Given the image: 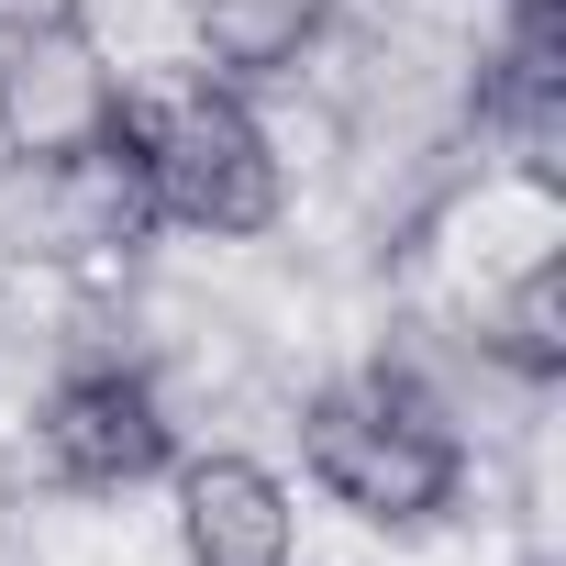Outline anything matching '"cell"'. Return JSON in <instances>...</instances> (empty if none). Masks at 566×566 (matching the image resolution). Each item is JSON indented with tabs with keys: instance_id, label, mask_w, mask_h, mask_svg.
<instances>
[{
	"instance_id": "obj_3",
	"label": "cell",
	"mask_w": 566,
	"mask_h": 566,
	"mask_svg": "<svg viewBox=\"0 0 566 566\" xmlns=\"http://www.w3.org/2000/svg\"><path fill=\"white\" fill-rule=\"evenodd\" d=\"M156 233L145 167L123 134L78 145V156H0V255L23 266H112Z\"/></svg>"
},
{
	"instance_id": "obj_7",
	"label": "cell",
	"mask_w": 566,
	"mask_h": 566,
	"mask_svg": "<svg viewBox=\"0 0 566 566\" xmlns=\"http://www.w3.org/2000/svg\"><path fill=\"white\" fill-rule=\"evenodd\" d=\"M478 112L511 134V145H555V112H566V0H511V23L489 45V78H478Z\"/></svg>"
},
{
	"instance_id": "obj_6",
	"label": "cell",
	"mask_w": 566,
	"mask_h": 566,
	"mask_svg": "<svg viewBox=\"0 0 566 566\" xmlns=\"http://www.w3.org/2000/svg\"><path fill=\"white\" fill-rule=\"evenodd\" d=\"M178 544H189V566H290L301 555L290 478L255 455H189L178 467Z\"/></svg>"
},
{
	"instance_id": "obj_1",
	"label": "cell",
	"mask_w": 566,
	"mask_h": 566,
	"mask_svg": "<svg viewBox=\"0 0 566 566\" xmlns=\"http://www.w3.org/2000/svg\"><path fill=\"white\" fill-rule=\"evenodd\" d=\"M301 467H312L323 500H345L378 533H422L467 489V444L444 433V411L400 367H367V378L312 389L301 400Z\"/></svg>"
},
{
	"instance_id": "obj_5",
	"label": "cell",
	"mask_w": 566,
	"mask_h": 566,
	"mask_svg": "<svg viewBox=\"0 0 566 566\" xmlns=\"http://www.w3.org/2000/svg\"><path fill=\"white\" fill-rule=\"evenodd\" d=\"M123 78L101 56V34L78 12L34 23L12 56H0V156H78L101 134H123Z\"/></svg>"
},
{
	"instance_id": "obj_2",
	"label": "cell",
	"mask_w": 566,
	"mask_h": 566,
	"mask_svg": "<svg viewBox=\"0 0 566 566\" xmlns=\"http://www.w3.org/2000/svg\"><path fill=\"white\" fill-rule=\"evenodd\" d=\"M123 145L145 167L156 222L211 233V244L277 222V145H266V123L244 112L233 78H178V90L123 101Z\"/></svg>"
},
{
	"instance_id": "obj_9",
	"label": "cell",
	"mask_w": 566,
	"mask_h": 566,
	"mask_svg": "<svg viewBox=\"0 0 566 566\" xmlns=\"http://www.w3.org/2000/svg\"><path fill=\"white\" fill-rule=\"evenodd\" d=\"M489 356L511 367V378H555L566 367V255H533L522 277H511V301L489 312Z\"/></svg>"
},
{
	"instance_id": "obj_4",
	"label": "cell",
	"mask_w": 566,
	"mask_h": 566,
	"mask_svg": "<svg viewBox=\"0 0 566 566\" xmlns=\"http://www.w3.org/2000/svg\"><path fill=\"white\" fill-rule=\"evenodd\" d=\"M34 444L67 489H134L167 467V400L145 367L123 356H78L45 400H34Z\"/></svg>"
},
{
	"instance_id": "obj_8",
	"label": "cell",
	"mask_w": 566,
	"mask_h": 566,
	"mask_svg": "<svg viewBox=\"0 0 566 566\" xmlns=\"http://www.w3.org/2000/svg\"><path fill=\"white\" fill-rule=\"evenodd\" d=\"M334 23V0H200V56L211 78H277V67H301Z\"/></svg>"
},
{
	"instance_id": "obj_10",
	"label": "cell",
	"mask_w": 566,
	"mask_h": 566,
	"mask_svg": "<svg viewBox=\"0 0 566 566\" xmlns=\"http://www.w3.org/2000/svg\"><path fill=\"white\" fill-rule=\"evenodd\" d=\"M56 12H78V0H0V56H12L34 23H56Z\"/></svg>"
}]
</instances>
